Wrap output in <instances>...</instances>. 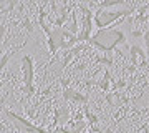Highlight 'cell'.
<instances>
[{
    "label": "cell",
    "mask_w": 149,
    "mask_h": 133,
    "mask_svg": "<svg viewBox=\"0 0 149 133\" xmlns=\"http://www.w3.org/2000/svg\"><path fill=\"white\" fill-rule=\"evenodd\" d=\"M124 7L126 5V2L124 0H106V2H100L98 4V8H101V10H106V8H114V7Z\"/></svg>",
    "instance_id": "12"
},
{
    "label": "cell",
    "mask_w": 149,
    "mask_h": 133,
    "mask_svg": "<svg viewBox=\"0 0 149 133\" xmlns=\"http://www.w3.org/2000/svg\"><path fill=\"white\" fill-rule=\"evenodd\" d=\"M88 43H91L95 48H98L100 52L109 53L113 50H116L118 45H121V43H126V33L119 30V28H103V30H98V32L91 37V40Z\"/></svg>",
    "instance_id": "1"
},
{
    "label": "cell",
    "mask_w": 149,
    "mask_h": 133,
    "mask_svg": "<svg viewBox=\"0 0 149 133\" xmlns=\"http://www.w3.org/2000/svg\"><path fill=\"white\" fill-rule=\"evenodd\" d=\"M95 63H100V65H106V67H113L114 60L109 57V55H100L95 58Z\"/></svg>",
    "instance_id": "13"
},
{
    "label": "cell",
    "mask_w": 149,
    "mask_h": 133,
    "mask_svg": "<svg viewBox=\"0 0 149 133\" xmlns=\"http://www.w3.org/2000/svg\"><path fill=\"white\" fill-rule=\"evenodd\" d=\"M22 25L25 27V30H27L28 33H33V23L32 22H30V18H28V15H25V13H23V15H22Z\"/></svg>",
    "instance_id": "15"
},
{
    "label": "cell",
    "mask_w": 149,
    "mask_h": 133,
    "mask_svg": "<svg viewBox=\"0 0 149 133\" xmlns=\"http://www.w3.org/2000/svg\"><path fill=\"white\" fill-rule=\"evenodd\" d=\"M85 48H86V43H78L76 47L70 48V50H65V52L61 53V55H63V58H61V70H66V67L73 62L74 57H76V55H80Z\"/></svg>",
    "instance_id": "8"
},
{
    "label": "cell",
    "mask_w": 149,
    "mask_h": 133,
    "mask_svg": "<svg viewBox=\"0 0 149 133\" xmlns=\"http://www.w3.org/2000/svg\"><path fill=\"white\" fill-rule=\"evenodd\" d=\"M5 113H7V117L13 118V122L18 125L22 133H48L43 127H38V125L32 123L30 120H27V118H23L22 115H18V113H13V112H10V110H5Z\"/></svg>",
    "instance_id": "6"
},
{
    "label": "cell",
    "mask_w": 149,
    "mask_h": 133,
    "mask_svg": "<svg viewBox=\"0 0 149 133\" xmlns=\"http://www.w3.org/2000/svg\"><path fill=\"white\" fill-rule=\"evenodd\" d=\"M136 8L138 7H129V8H123V10H101V8H98L95 12V25L98 27V30L109 28V25H113L119 18L133 15Z\"/></svg>",
    "instance_id": "3"
},
{
    "label": "cell",
    "mask_w": 149,
    "mask_h": 133,
    "mask_svg": "<svg viewBox=\"0 0 149 133\" xmlns=\"http://www.w3.org/2000/svg\"><path fill=\"white\" fill-rule=\"evenodd\" d=\"M63 98L66 101H73V103H80V105H88V95L81 93L73 88H65L63 90Z\"/></svg>",
    "instance_id": "9"
},
{
    "label": "cell",
    "mask_w": 149,
    "mask_h": 133,
    "mask_svg": "<svg viewBox=\"0 0 149 133\" xmlns=\"http://www.w3.org/2000/svg\"><path fill=\"white\" fill-rule=\"evenodd\" d=\"M76 4H74L73 10L70 13V22H68V27H66V30H70L71 33L74 35H80V27H78V18H76Z\"/></svg>",
    "instance_id": "11"
},
{
    "label": "cell",
    "mask_w": 149,
    "mask_h": 133,
    "mask_svg": "<svg viewBox=\"0 0 149 133\" xmlns=\"http://www.w3.org/2000/svg\"><path fill=\"white\" fill-rule=\"evenodd\" d=\"M18 50H20V48H15V50H12V52L5 53V55L2 57V60H0V70H2V72L5 70V67H7V62H8V60H10L12 57H13V55L17 53V52H18Z\"/></svg>",
    "instance_id": "14"
},
{
    "label": "cell",
    "mask_w": 149,
    "mask_h": 133,
    "mask_svg": "<svg viewBox=\"0 0 149 133\" xmlns=\"http://www.w3.org/2000/svg\"><path fill=\"white\" fill-rule=\"evenodd\" d=\"M124 87H126V80L121 78V80H118V82H113L111 90H113V91H119L121 88H124Z\"/></svg>",
    "instance_id": "16"
},
{
    "label": "cell",
    "mask_w": 149,
    "mask_h": 133,
    "mask_svg": "<svg viewBox=\"0 0 149 133\" xmlns=\"http://www.w3.org/2000/svg\"><path fill=\"white\" fill-rule=\"evenodd\" d=\"M111 73H109V72H104V75H103V78L100 80V82H95V85L98 87V88H100V90L101 91H104V93H109V91H111Z\"/></svg>",
    "instance_id": "10"
},
{
    "label": "cell",
    "mask_w": 149,
    "mask_h": 133,
    "mask_svg": "<svg viewBox=\"0 0 149 133\" xmlns=\"http://www.w3.org/2000/svg\"><path fill=\"white\" fill-rule=\"evenodd\" d=\"M47 43H48V52H50V62H48V65L52 63L55 60V57H56V52L58 50H70V48L76 47L78 43H80V38H78V35H74V33H71L70 30H66V28H56L55 27L53 30H52V33L47 37Z\"/></svg>",
    "instance_id": "2"
},
{
    "label": "cell",
    "mask_w": 149,
    "mask_h": 133,
    "mask_svg": "<svg viewBox=\"0 0 149 133\" xmlns=\"http://www.w3.org/2000/svg\"><path fill=\"white\" fill-rule=\"evenodd\" d=\"M129 60L133 67H148V55L139 45H131L129 48Z\"/></svg>",
    "instance_id": "7"
},
{
    "label": "cell",
    "mask_w": 149,
    "mask_h": 133,
    "mask_svg": "<svg viewBox=\"0 0 149 133\" xmlns=\"http://www.w3.org/2000/svg\"><path fill=\"white\" fill-rule=\"evenodd\" d=\"M144 45H146V55H148V58H149V28L148 30H144Z\"/></svg>",
    "instance_id": "17"
},
{
    "label": "cell",
    "mask_w": 149,
    "mask_h": 133,
    "mask_svg": "<svg viewBox=\"0 0 149 133\" xmlns=\"http://www.w3.org/2000/svg\"><path fill=\"white\" fill-rule=\"evenodd\" d=\"M78 8L83 13V20H81L80 27V43H88L91 40V30H93V23H95V12H91V8L86 4H78Z\"/></svg>",
    "instance_id": "5"
},
{
    "label": "cell",
    "mask_w": 149,
    "mask_h": 133,
    "mask_svg": "<svg viewBox=\"0 0 149 133\" xmlns=\"http://www.w3.org/2000/svg\"><path fill=\"white\" fill-rule=\"evenodd\" d=\"M22 72H23V87L22 90L27 98L35 95V62L30 55L22 57Z\"/></svg>",
    "instance_id": "4"
}]
</instances>
